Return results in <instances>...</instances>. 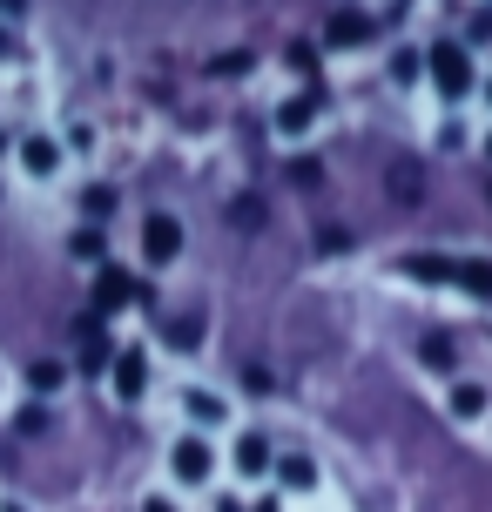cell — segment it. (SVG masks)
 <instances>
[{
  "label": "cell",
  "mask_w": 492,
  "mask_h": 512,
  "mask_svg": "<svg viewBox=\"0 0 492 512\" xmlns=\"http://www.w3.org/2000/svg\"><path fill=\"white\" fill-rule=\"evenodd\" d=\"M425 81L439 88L445 102H466L472 88H479V68H472V54L459 41H439V48H425Z\"/></svg>",
  "instance_id": "obj_1"
},
{
  "label": "cell",
  "mask_w": 492,
  "mask_h": 512,
  "mask_svg": "<svg viewBox=\"0 0 492 512\" xmlns=\"http://www.w3.org/2000/svg\"><path fill=\"white\" fill-rule=\"evenodd\" d=\"M142 297H149V290H142L122 263H102V270H95V317H115V310L142 304Z\"/></svg>",
  "instance_id": "obj_2"
},
{
  "label": "cell",
  "mask_w": 492,
  "mask_h": 512,
  "mask_svg": "<svg viewBox=\"0 0 492 512\" xmlns=\"http://www.w3.org/2000/svg\"><path fill=\"white\" fill-rule=\"evenodd\" d=\"M169 472H176L182 486H209V472H216V452H209V438H176V452H169Z\"/></svg>",
  "instance_id": "obj_3"
},
{
  "label": "cell",
  "mask_w": 492,
  "mask_h": 512,
  "mask_svg": "<svg viewBox=\"0 0 492 512\" xmlns=\"http://www.w3.org/2000/svg\"><path fill=\"white\" fill-rule=\"evenodd\" d=\"M142 256H149V263H176L182 256V223L176 216H149V223H142Z\"/></svg>",
  "instance_id": "obj_4"
},
{
  "label": "cell",
  "mask_w": 492,
  "mask_h": 512,
  "mask_svg": "<svg viewBox=\"0 0 492 512\" xmlns=\"http://www.w3.org/2000/svg\"><path fill=\"white\" fill-rule=\"evenodd\" d=\"M398 277H418V283H459V256L412 250V256H398Z\"/></svg>",
  "instance_id": "obj_5"
},
{
  "label": "cell",
  "mask_w": 492,
  "mask_h": 512,
  "mask_svg": "<svg viewBox=\"0 0 492 512\" xmlns=\"http://www.w3.org/2000/svg\"><path fill=\"white\" fill-rule=\"evenodd\" d=\"M324 41H331V48H358V41H371V14H358V7H337L331 21H324Z\"/></svg>",
  "instance_id": "obj_6"
},
{
  "label": "cell",
  "mask_w": 492,
  "mask_h": 512,
  "mask_svg": "<svg viewBox=\"0 0 492 512\" xmlns=\"http://www.w3.org/2000/svg\"><path fill=\"white\" fill-rule=\"evenodd\" d=\"M108 371H115V391H122V398H142V391H149V351H115Z\"/></svg>",
  "instance_id": "obj_7"
},
{
  "label": "cell",
  "mask_w": 492,
  "mask_h": 512,
  "mask_svg": "<svg viewBox=\"0 0 492 512\" xmlns=\"http://www.w3.org/2000/svg\"><path fill=\"white\" fill-rule=\"evenodd\" d=\"M270 465H277V452H270V438H263V432L236 438V472H243V479H263Z\"/></svg>",
  "instance_id": "obj_8"
},
{
  "label": "cell",
  "mask_w": 492,
  "mask_h": 512,
  "mask_svg": "<svg viewBox=\"0 0 492 512\" xmlns=\"http://www.w3.org/2000/svg\"><path fill=\"white\" fill-rule=\"evenodd\" d=\"M445 411H452V418H486L492 411V398H486V384H466V378H452V391H445Z\"/></svg>",
  "instance_id": "obj_9"
},
{
  "label": "cell",
  "mask_w": 492,
  "mask_h": 512,
  "mask_svg": "<svg viewBox=\"0 0 492 512\" xmlns=\"http://www.w3.org/2000/svg\"><path fill=\"white\" fill-rule=\"evenodd\" d=\"M459 290L472 304H492V256H459Z\"/></svg>",
  "instance_id": "obj_10"
},
{
  "label": "cell",
  "mask_w": 492,
  "mask_h": 512,
  "mask_svg": "<svg viewBox=\"0 0 492 512\" xmlns=\"http://www.w3.org/2000/svg\"><path fill=\"white\" fill-rule=\"evenodd\" d=\"M311 122H317V95H290V102H277V135H304Z\"/></svg>",
  "instance_id": "obj_11"
},
{
  "label": "cell",
  "mask_w": 492,
  "mask_h": 512,
  "mask_svg": "<svg viewBox=\"0 0 492 512\" xmlns=\"http://www.w3.org/2000/svg\"><path fill=\"white\" fill-rule=\"evenodd\" d=\"M21 162H27V176H54V169H61V142L27 135V142H21Z\"/></svg>",
  "instance_id": "obj_12"
},
{
  "label": "cell",
  "mask_w": 492,
  "mask_h": 512,
  "mask_svg": "<svg viewBox=\"0 0 492 512\" xmlns=\"http://www.w3.org/2000/svg\"><path fill=\"white\" fill-rule=\"evenodd\" d=\"M270 472H277L290 492H311V486H317V459H304V452H284V459L270 465Z\"/></svg>",
  "instance_id": "obj_13"
},
{
  "label": "cell",
  "mask_w": 492,
  "mask_h": 512,
  "mask_svg": "<svg viewBox=\"0 0 492 512\" xmlns=\"http://www.w3.org/2000/svg\"><path fill=\"white\" fill-rule=\"evenodd\" d=\"M418 358L432 364V371H459V344H452V331H425Z\"/></svg>",
  "instance_id": "obj_14"
},
{
  "label": "cell",
  "mask_w": 492,
  "mask_h": 512,
  "mask_svg": "<svg viewBox=\"0 0 492 512\" xmlns=\"http://www.w3.org/2000/svg\"><path fill=\"white\" fill-rule=\"evenodd\" d=\"M385 189H391V196H398V203H418V189H425V182H418V169H412V162H391Z\"/></svg>",
  "instance_id": "obj_15"
},
{
  "label": "cell",
  "mask_w": 492,
  "mask_h": 512,
  "mask_svg": "<svg viewBox=\"0 0 492 512\" xmlns=\"http://www.w3.org/2000/svg\"><path fill=\"white\" fill-rule=\"evenodd\" d=\"M418 75H425V54H412V48H398V54H391V81H398V88H412Z\"/></svg>",
  "instance_id": "obj_16"
},
{
  "label": "cell",
  "mask_w": 492,
  "mask_h": 512,
  "mask_svg": "<svg viewBox=\"0 0 492 512\" xmlns=\"http://www.w3.org/2000/svg\"><path fill=\"white\" fill-rule=\"evenodd\" d=\"M230 223H236V230H263V203H257V196H236Z\"/></svg>",
  "instance_id": "obj_17"
},
{
  "label": "cell",
  "mask_w": 492,
  "mask_h": 512,
  "mask_svg": "<svg viewBox=\"0 0 492 512\" xmlns=\"http://www.w3.org/2000/svg\"><path fill=\"white\" fill-rule=\"evenodd\" d=\"M61 378H68V371H61V364H54V358L27 364V384H34V391H41V398H48V391H54V384H61Z\"/></svg>",
  "instance_id": "obj_18"
},
{
  "label": "cell",
  "mask_w": 492,
  "mask_h": 512,
  "mask_svg": "<svg viewBox=\"0 0 492 512\" xmlns=\"http://www.w3.org/2000/svg\"><path fill=\"white\" fill-rule=\"evenodd\" d=\"M290 182H297V189H317V182H324V162H317V155H297V162H290Z\"/></svg>",
  "instance_id": "obj_19"
},
{
  "label": "cell",
  "mask_w": 492,
  "mask_h": 512,
  "mask_svg": "<svg viewBox=\"0 0 492 512\" xmlns=\"http://www.w3.org/2000/svg\"><path fill=\"white\" fill-rule=\"evenodd\" d=\"M182 405H189V418H203V425H216V418H223V398H209V391H189Z\"/></svg>",
  "instance_id": "obj_20"
},
{
  "label": "cell",
  "mask_w": 492,
  "mask_h": 512,
  "mask_svg": "<svg viewBox=\"0 0 492 512\" xmlns=\"http://www.w3.org/2000/svg\"><path fill=\"white\" fill-rule=\"evenodd\" d=\"M284 61L297 68V75H317V48H311V41H290V48H284Z\"/></svg>",
  "instance_id": "obj_21"
},
{
  "label": "cell",
  "mask_w": 492,
  "mask_h": 512,
  "mask_svg": "<svg viewBox=\"0 0 492 512\" xmlns=\"http://www.w3.org/2000/svg\"><path fill=\"white\" fill-rule=\"evenodd\" d=\"M169 344H176V351H196V344H203V331L182 317V324H169Z\"/></svg>",
  "instance_id": "obj_22"
},
{
  "label": "cell",
  "mask_w": 492,
  "mask_h": 512,
  "mask_svg": "<svg viewBox=\"0 0 492 512\" xmlns=\"http://www.w3.org/2000/svg\"><path fill=\"white\" fill-rule=\"evenodd\" d=\"M68 250H75V256H88V263H95V256H102V230H75V243H68Z\"/></svg>",
  "instance_id": "obj_23"
},
{
  "label": "cell",
  "mask_w": 492,
  "mask_h": 512,
  "mask_svg": "<svg viewBox=\"0 0 492 512\" xmlns=\"http://www.w3.org/2000/svg\"><path fill=\"white\" fill-rule=\"evenodd\" d=\"M81 203L95 209V216H108V209H115V189H102V182H95V189H88V196H81Z\"/></svg>",
  "instance_id": "obj_24"
},
{
  "label": "cell",
  "mask_w": 492,
  "mask_h": 512,
  "mask_svg": "<svg viewBox=\"0 0 492 512\" xmlns=\"http://www.w3.org/2000/svg\"><path fill=\"white\" fill-rule=\"evenodd\" d=\"M317 250L337 256V250H351V236H344V230H317Z\"/></svg>",
  "instance_id": "obj_25"
},
{
  "label": "cell",
  "mask_w": 492,
  "mask_h": 512,
  "mask_svg": "<svg viewBox=\"0 0 492 512\" xmlns=\"http://www.w3.org/2000/svg\"><path fill=\"white\" fill-rule=\"evenodd\" d=\"M243 68H250V54L236 48V54H216V75H243Z\"/></svg>",
  "instance_id": "obj_26"
},
{
  "label": "cell",
  "mask_w": 492,
  "mask_h": 512,
  "mask_svg": "<svg viewBox=\"0 0 492 512\" xmlns=\"http://www.w3.org/2000/svg\"><path fill=\"white\" fill-rule=\"evenodd\" d=\"M243 391H250V398H270L277 384H270V371H250V378H243Z\"/></svg>",
  "instance_id": "obj_27"
},
{
  "label": "cell",
  "mask_w": 492,
  "mask_h": 512,
  "mask_svg": "<svg viewBox=\"0 0 492 512\" xmlns=\"http://www.w3.org/2000/svg\"><path fill=\"white\" fill-rule=\"evenodd\" d=\"M142 512H176V506H169V499H149V506H142Z\"/></svg>",
  "instance_id": "obj_28"
},
{
  "label": "cell",
  "mask_w": 492,
  "mask_h": 512,
  "mask_svg": "<svg viewBox=\"0 0 492 512\" xmlns=\"http://www.w3.org/2000/svg\"><path fill=\"white\" fill-rule=\"evenodd\" d=\"M21 7H27V0H0V14H21Z\"/></svg>",
  "instance_id": "obj_29"
},
{
  "label": "cell",
  "mask_w": 492,
  "mask_h": 512,
  "mask_svg": "<svg viewBox=\"0 0 492 512\" xmlns=\"http://www.w3.org/2000/svg\"><path fill=\"white\" fill-rule=\"evenodd\" d=\"M216 512H243V506H236V499H223V506H216Z\"/></svg>",
  "instance_id": "obj_30"
},
{
  "label": "cell",
  "mask_w": 492,
  "mask_h": 512,
  "mask_svg": "<svg viewBox=\"0 0 492 512\" xmlns=\"http://www.w3.org/2000/svg\"><path fill=\"white\" fill-rule=\"evenodd\" d=\"M486 155H492V135H486Z\"/></svg>",
  "instance_id": "obj_31"
},
{
  "label": "cell",
  "mask_w": 492,
  "mask_h": 512,
  "mask_svg": "<svg viewBox=\"0 0 492 512\" xmlns=\"http://www.w3.org/2000/svg\"><path fill=\"white\" fill-rule=\"evenodd\" d=\"M486 95H492V81H486Z\"/></svg>",
  "instance_id": "obj_32"
}]
</instances>
